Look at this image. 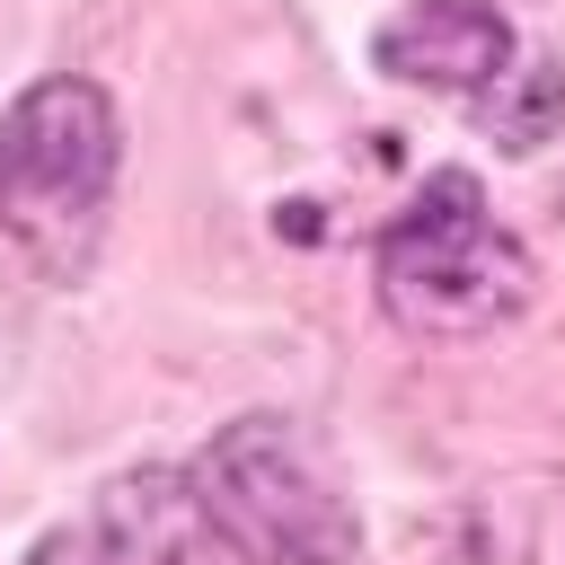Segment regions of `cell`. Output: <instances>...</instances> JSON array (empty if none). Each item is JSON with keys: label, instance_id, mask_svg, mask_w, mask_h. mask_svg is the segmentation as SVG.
I'll list each match as a JSON object with an SVG mask.
<instances>
[{"label": "cell", "instance_id": "277c9868", "mask_svg": "<svg viewBox=\"0 0 565 565\" xmlns=\"http://www.w3.org/2000/svg\"><path fill=\"white\" fill-rule=\"evenodd\" d=\"M212 521L185 468H124L97 503L26 547V565H203Z\"/></svg>", "mask_w": 565, "mask_h": 565}, {"label": "cell", "instance_id": "8992f818", "mask_svg": "<svg viewBox=\"0 0 565 565\" xmlns=\"http://www.w3.org/2000/svg\"><path fill=\"white\" fill-rule=\"evenodd\" d=\"M565 115V79H556V53H512V71L477 97V124L494 150H539Z\"/></svg>", "mask_w": 565, "mask_h": 565}, {"label": "cell", "instance_id": "3957f363", "mask_svg": "<svg viewBox=\"0 0 565 565\" xmlns=\"http://www.w3.org/2000/svg\"><path fill=\"white\" fill-rule=\"evenodd\" d=\"M530 300V247L486 212L468 168H433L380 230V309L415 335H486Z\"/></svg>", "mask_w": 565, "mask_h": 565}, {"label": "cell", "instance_id": "5b68a950", "mask_svg": "<svg viewBox=\"0 0 565 565\" xmlns=\"http://www.w3.org/2000/svg\"><path fill=\"white\" fill-rule=\"evenodd\" d=\"M371 53H380V71L406 79V88L486 97V88L512 71L521 35H512V18L486 9V0H415V9H397V18L371 35Z\"/></svg>", "mask_w": 565, "mask_h": 565}, {"label": "cell", "instance_id": "6da1fadb", "mask_svg": "<svg viewBox=\"0 0 565 565\" xmlns=\"http://www.w3.org/2000/svg\"><path fill=\"white\" fill-rule=\"evenodd\" d=\"M115 168H124V124L97 79L53 71L0 106V230L35 265L79 274L97 256Z\"/></svg>", "mask_w": 565, "mask_h": 565}, {"label": "cell", "instance_id": "7a4b0ae2", "mask_svg": "<svg viewBox=\"0 0 565 565\" xmlns=\"http://www.w3.org/2000/svg\"><path fill=\"white\" fill-rule=\"evenodd\" d=\"M185 477L203 494L212 539L238 547L247 565H353V547H362V521H353L335 459L291 415L221 424Z\"/></svg>", "mask_w": 565, "mask_h": 565}]
</instances>
